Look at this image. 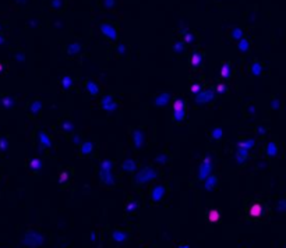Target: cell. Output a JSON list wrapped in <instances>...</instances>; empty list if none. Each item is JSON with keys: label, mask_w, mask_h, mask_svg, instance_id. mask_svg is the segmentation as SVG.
Masks as SVG:
<instances>
[{"label": "cell", "mask_w": 286, "mask_h": 248, "mask_svg": "<svg viewBox=\"0 0 286 248\" xmlns=\"http://www.w3.org/2000/svg\"><path fill=\"white\" fill-rule=\"evenodd\" d=\"M247 216L249 219H253V220H260L261 217L264 216L265 213V208L264 205L261 204L260 201H254L253 204L247 205Z\"/></svg>", "instance_id": "6da1fadb"}, {"label": "cell", "mask_w": 286, "mask_h": 248, "mask_svg": "<svg viewBox=\"0 0 286 248\" xmlns=\"http://www.w3.org/2000/svg\"><path fill=\"white\" fill-rule=\"evenodd\" d=\"M207 216H208V220L212 223H216L219 219H221V213L218 209H209L207 212Z\"/></svg>", "instance_id": "7a4b0ae2"}, {"label": "cell", "mask_w": 286, "mask_h": 248, "mask_svg": "<svg viewBox=\"0 0 286 248\" xmlns=\"http://www.w3.org/2000/svg\"><path fill=\"white\" fill-rule=\"evenodd\" d=\"M200 63H201V54L200 53H194L193 57H191V64L193 66H198Z\"/></svg>", "instance_id": "3957f363"}, {"label": "cell", "mask_w": 286, "mask_h": 248, "mask_svg": "<svg viewBox=\"0 0 286 248\" xmlns=\"http://www.w3.org/2000/svg\"><path fill=\"white\" fill-rule=\"evenodd\" d=\"M9 147V142H7V139L4 138H0V151H6Z\"/></svg>", "instance_id": "277c9868"}, {"label": "cell", "mask_w": 286, "mask_h": 248, "mask_svg": "<svg viewBox=\"0 0 286 248\" xmlns=\"http://www.w3.org/2000/svg\"><path fill=\"white\" fill-rule=\"evenodd\" d=\"M31 167L34 170H39V169H41V162L37 160V159H35V160H32V162H31Z\"/></svg>", "instance_id": "5b68a950"}, {"label": "cell", "mask_w": 286, "mask_h": 248, "mask_svg": "<svg viewBox=\"0 0 286 248\" xmlns=\"http://www.w3.org/2000/svg\"><path fill=\"white\" fill-rule=\"evenodd\" d=\"M175 110H176V111H181V110H183V102H181V100H176V103H175Z\"/></svg>", "instance_id": "8992f818"}, {"label": "cell", "mask_w": 286, "mask_h": 248, "mask_svg": "<svg viewBox=\"0 0 286 248\" xmlns=\"http://www.w3.org/2000/svg\"><path fill=\"white\" fill-rule=\"evenodd\" d=\"M247 49H249V42L243 39V41L240 42V50H247Z\"/></svg>", "instance_id": "52a82bcc"}, {"label": "cell", "mask_w": 286, "mask_h": 248, "mask_svg": "<svg viewBox=\"0 0 286 248\" xmlns=\"http://www.w3.org/2000/svg\"><path fill=\"white\" fill-rule=\"evenodd\" d=\"M221 74H222L223 77H228V74H229V64L223 66V67H222V71H221Z\"/></svg>", "instance_id": "ba28073f"}, {"label": "cell", "mask_w": 286, "mask_h": 248, "mask_svg": "<svg viewBox=\"0 0 286 248\" xmlns=\"http://www.w3.org/2000/svg\"><path fill=\"white\" fill-rule=\"evenodd\" d=\"M67 179H69V174H67V173H62V176H60V183L67 181Z\"/></svg>", "instance_id": "9c48e42d"}, {"label": "cell", "mask_w": 286, "mask_h": 248, "mask_svg": "<svg viewBox=\"0 0 286 248\" xmlns=\"http://www.w3.org/2000/svg\"><path fill=\"white\" fill-rule=\"evenodd\" d=\"M240 34H242V31H240V29H236V31L233 32V38H240L242 36Z\"/></svg>", "instance_id": "30bf717a"}, {"label": "cell", "mask_w": 286, "mask_h": 248, "mask_svg": "<svg viewBox=\"0 0 286 248\" xmlns=\"http://www.w3.org/2000/svg\"><path fill=\"white\" fill-rule=\"evenodd\" d=\"M191 89H193V92H198V91L201 89V86H200V85H193Z\"/></svg>", "instance_id": "8fae6325"}, {"label": "cell", "mask_w": 286, "mask_h": 248, "mask_svg": "<svg viewBox=\"0 0 286 248\" xmlns=\"http://www.w3.org/2000/svg\"><path fill=\"white\" fill-rule=\"evenodd\" d=\"M223 91H225V86L223 85H219L218 86V92H223Z\"/></svg>", "instance_id": "7c38bea8"}, {"label": "cell", "mask_w": 286, "mask_h": 248, "mask_svg": "<svg viewBox=\"0 0 286 248\" xmlns=\"http://www.w3.org/2000/svg\"><path fill=\"white\" fill-rule=\"evenodd\" d=\"M186 39H187V41H191V39H193V36H191V34H187V36H186Z\"/></svg>", "instance_id": "4fadbf2b"}, {"label": "cell", "mask_w": 286, "mask_h": 248, "mask_svg": "<svg viewBox=\"0 0 286 248\" xmlns=\"http://www.w3.org/2000/svg\"><path fill=\"white\" fill-rule=\"evenodd\" d=\"M3 42H4V38H3V36H0V45H1V43H3Z\"/></svg>", "instance_id": "5bb4252c"}, {"label": "cell", "mask_w": 286, "mask_h": 248, "mask_svg": "<svg viewBox=\"0 0 286 248\" xmlns=\"http://www.w3.org/2000/svg\"><path fill=\"white\" fill-rule=\"evenodd\" d=\"M1 70H3V66H1V64H0V71H1Z\"/></svg>", "instance_id": "9a60e30c"}, {"label": "cell", "mask_w": 286, "mask_h": 248, "mask_svg": "<svg viewBox=\"0 0 286 248\" xmlns=\"http://www.w3.org/2000/svg\"><path fill=\"white\" fill-rule=\"evenodd\" d=\"M0 29H1V25H0Z\"/></svg>", "instance_id": "2e32d148"}]
</instances>
